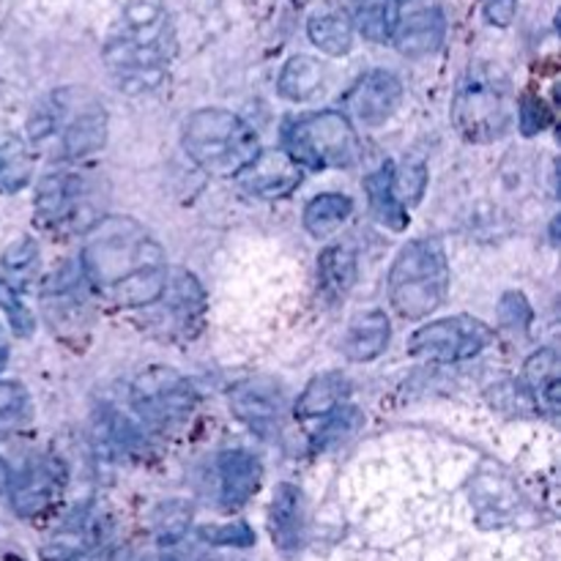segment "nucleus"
Masks as SVG:
<instances>
[{"label":"nucleus","mask_w":561,"mask_h":561,"mask_svg":"<svg viewBox=\"0 0 561 561\" xmlns=\"http://www.w3.org/2000/svg\"><path fill=\"white\" fill-rule=\"evenodd\" d=\"M351 211H354L351 197L337 195V192H327V195L312 197L305 208L307 233L316 236V239H327V236L337 233V230L348 222Z\"/></svg>","instance_id":"obj_21"},{"label":"nucleus","mask_w":561,"mask_h":561,"mask_svg":"<svg viewBox=\"0 0 561 561\" xmlns=\"http://www.w3.org/2000/svg\"><path fill=\"white\" fill-rule=\"evenodd\" d=\"M5 362H9V337H5V332L0 329V370L5 367Z\"/></svg>","instance_id":"obj_37"},{"label":"nucleus","mask_w":561,"mask_h":561,"mask_svg":"<svg viewBox=\"0 0 561 561\" xmlns=\"http://www.w3.org/2000/svg\"><path fill=\"white\" fill-rule=\"evenodd\" d=\"M427 184V173H425V164H405L400 173H392V192L398 197L400 206L405 208V203H416L425 192Z\"/></svg>","instance_id":"obj_30"},{"label":"nucleus","mask_w":561,"mask_h":561,"mask_svg":"<svg viewBox=\"0 0 561 561\" xmlns=\"http://www.w3.org/2000/svg\"><path fill=\"white\" fill-rule=\"evenodd\" d=\"M82 272L121 307L153 305L168 290L162 247L131 217H102L82 244Z\"/></svg>","instance_id":"obj_1"},{"label":"nucleus","mask_w":561,"mask_h":561,"mask_svg":"<svg viewBox=\"0 0 561 561\" xmlns=\"http://www.w3.org/2000/svg\"><path fill=\"white\" fill-rule=\"evenodd\" d=\"M526 381H529L531 392L540 398V403H546V409L551 414H557L559 409V359L557 351L546 348L540 354L531 356L526 362Z\"/></svg>","instance_id":"obj_25"},{"label":"nucleus","mask_w":561,"mask_h":561,"mask_svg":"<svg viewBox=\"0 0 561 561\" xmlns=\"http://www.w3.org/2000/svg\"><path fill=\"white\" fill-rule=\"evenodd\" d=\"M31 181V157L14 137H0V192H16Z\"/></svg>","instance_id":"obj_27"},{"label":"nucleus","mask_w":561,"mask_h":561,"mask_svg":"<svg viewBox=\"0 0 561 561\" xmlns=\"http://www.w3.org/2000/svg\"><path fill=\"white\" fill-rule=\"evenodd\" d=\"M518 0H485V20L496 27H507L515 20Z\"/></svg>","instance_id":"obj_36"},{"label":"nucleus","mask_w":561,"mask_h":561,"mask_svg":"<svg viewBox=\"0 0 561 561\" xmlns=\"http://www.w3.org/2000/svg\"><path fill=\"white\" fill-rule=\"evenodd\" d=\"M367 197H370V208L378 217V222H383L392 230H403L409 225V217H405V208L400 206L398 197L392 192V164H383L381 170H376L373 175L365 179Z\"/></svg>","instance_id":"obj_24"},{"label":"nucleus","mask_w":561,"mask_h":561,"mask_svg":"<svg viewBox=\"0 0 561 561\" xmlns=\"http://www.w3.org/2000/svg\"><path fill=\"white\" fill-rule=\"evenodd\" d=\"M518 121L524 135H537V131H542L551 124V113H548L546 104L537 96H524L518 104Z\"/></svg>","instance_id":"obj_33"},{"label":"nucleus","mask_w":561,"mask_h":561,"mask_svg":"<svg viewBox=\"0 0 561 561\" xmlns=\"http://www.w3.org/2000/svg\"><path fill=\"white\" fill-rule=\"evenodd\" d=\"M389 318L387 312L373 310L362 312L351 321L348 332L343 340V354L351 362H370L381 356L389 345Z\"/></svg>","instance_id":"obj_18"},{"label":"nucleus","mask_w":561,"mask_h":561,"mask_svg":"<svg viewBox=\"0 0 561 561\" xmlns=\"http://www.w3.org/2000/svg\"><path fill=\"white\" fill-rule=\"evenodd\" d=\"M296 3H305V0H296Z\"/></svg>","instance_id":"obj_39"},{"label":"nucleus","mask_w":561,"mask_h":561,"mask_svg":"<svg viewBox=\"0 0 561 561\" xmlns=\"http://www.w3.org/2000/svg\"><path fill=\"white\" fill-rule=\"evenodd\" d=\"M36 261H38V250L36 244L27 239H22L20 244L9 247L3 255L5 268H11V272H25V268H33L36 266Z\"/></svg>","instance_id":"obj_35"},{"label":"nucleus","mask_w":561,"mask_h":561,"mask_svg":"<svg viewBox=\"0 0 561 561\" xmlns=\"http://www.w3.org/2000/svg\"><path fill=\"white\" fill-rule=\"evenodd\" d=\"M323 82V69L316 58L310 55H294L288 64L283 66L277 80V91L290 102H307L318 93Z\"/></svg>","instance_id":"obj_23"},{"label":"nucleus","mask_w":561,"mask_h":561,"mask_svg":"<svg viewBox=\"0 0 561 561\" xmlns=\"http://www.w3.org/2000/svg\"><path fill=\"white\" fill-rule=\"evenodd\" d=\"M244 173L247 190L261 197H285L301 184V168L285 151H261Z\"/></svg>","instance_id":"obj_14"},{"label":"nucleus","mask_w":561,"mask_h":561,"mask_svg":"<svg viewBox=\"0 0 561 561\" xmlns=\"http://www.w3.org/2000/svg\"><path fill=\"white\" fill-rule=\"evenodd\" d=\"M307 36L316 44L321 53L334 55H348L354 47V25H351V16L343 11H321V14H312L307 22Z\"/></svg>","instance_id":"obj_20"},{"label":"nucleus","mask_w":561,"mask_h":561,"mask_svg":"<svg viewBox=\"0 0 561 561\" xmlns=\"http://www.w3.org/2000/svg\"><path fill=\"white\" fill-rule=\"evenodd\" d=\"M362 427V414L356 409H348V405H340L337 411L327 416V425L323 431L318 433L316 444L312 449H329V447H340V444L348 442L356 431Z\"/></svg>","instance_id":"obj_29"},{"label":"nucleus","mask_w":561,"mask_h":561,"mask_svg":"<svg viewBox=\"0 0 561 561\" xmlns=\"http://www.w3.org/2000/svg\"><path fill=\"white\" fill-rule=\"evenodd\" d=\"M58 491V469L47 460H31L14 480V488H11V507L22 518H36L55 502Z\"/></svg>","instance_id":"obj_13"},{"label":"nucleus","mask_w":561,"mask_h":561,"mask_svg":"<svg viewBox=\"0 0 561 561\" xmlns=\"http://www.w3.org/2000/svg\"><path fill=\"white\" fill-rule=\"evenodd\" d=\"M400 0H354V22L351 25L367 38V42L383 44L392 38L398 25Z\"/></svg>","instance_id":"obj_22"},{"label":"nucleus","mask_w":561,"mask_h":561,"mask_svg":"<svg viewBox=\"0 0 561 561\" xmlns=\"http://www.w3.org/2000/svg\"><path fill=\"white\" fill-rule=\"evenodd\" d=\"M181 142L197 168L219 179L244 173L261 153L255 129L236 113L219 107L192 113L181 131Z\"/></svg>","instance_id":"obj_3"},{"label":"nucleus","mask_w":561,"mask_h":561,"mask_svg":"<svg viewBox=\"0 0 561 561\" xmlns=\"http://www.w3.org/2000/svg\"><path fill=\"white\" fill-rule=\"evenodd\" d=\"M493 343V329L469 316H455L420 327L409 340V354L433 362H463Z\"/></svg>","instance_id":"obj_9"},{"label":"nucleus","mask_w":561,"mask_h":561,"mask_svg":"<svg viewBox=\"0 0 561 561\" xmlns=\"http://www.w3.org/2000/svg\"><path fill=\"white\" fill-rule=\"evenodd\" d=\"M201 537L211 546H233V548H250L255 542V531L247 524H228L217 526V529H203Z\"/></svg>","instance_id":"obj_32"},{"label":"nucleus","mask_w":561,"mask_h":561,"mask_svg":"<svg viewBox=\"0 0 561 561\" xmlns=\"http://www.w3.org/2000/svg\"><path fill=\"white\" fill-rule=\"evenodd\" d=\"M219 499L228 510L241 507L250 502L261 488L263 469L257 463L255 455L244 453V449H230V453L219 455Z\"/></svg>","instance_id":"obj_15"},{"label":"nucleus","mask_w":561,"mask_h":561,"mask_svg":"<svg viewBox=\"0 0 561 561\" xmlns=\"http://www.w3.org/2000/svg\"><path fill=\"white\" fill-rule=\"evenodd\" d=\"M321 285L332 296H345L356 279V255L348 247H329L318 261Z\"/></svg>","instance_id":"obj_26"},{"label":"nucleus","mask_w":561,"mask_h":561,"mask_svg":"<svg viewBox=\"0 0 561 561\" xmlns=\"http://www.w3.org/2000/svg\"><path fill=\"white\" fill-rule=\"evenodd\" d=\"M400 99H403V85L398 77L387 69H373L356 80L345 96V107L365 126H381L398 113Z\"/></svg>","instance_id":"obj_11"},{"label":"nucleus","mask_w":561,"mask_h":561,"mask_svg":"<svg viewBox=\"0 0 561 561\" xmlns=\"http://www.w3.org/2000/svg\"><path fill=\"white\" fill-rule=\"evenodd\" d=\"M515 99L507 77L477 64L466 71L453 102V124L466 140L493 142L507 135L515 118Z\"/></svg>","instance_id":"obj_5"},{"label":"nucleus","mask_w":561,"mask_h":561,"mask_svg":"<svg viewBox=\"0 0 561 561\" xmlns=\"http://www.w3.org/2000/svg\"><path fill=\"white\" fill-rule=\"evenodd\" d=\"M230 409L247 427L261 433L263 438H274L285 414L283 389L274 378H247L230 389Z\"/></svg>","instance_id":"obj_10"},{"label":"nucleus","mask_w":561,"mask_h":561,"mask_svg":"<svg viewBox=\"0 0 561 561\" xmlns=\"http://www.w3.org/2000/svg\"><path fill=\"white\" fill-rule=\"evenodd\" d=\"M351 394V381L343 373L332 370L323 376L312 378L307 389L301 392L299 403H296V416L299 420H321L345 405V398Z\"/></svg>","instance_id":"obj_19"},{"label":"nucleus","mask_w":561,"mask_h":561,"mask_svg":"<svg viewBox=\"0 0 561 561\" xmlns=\"http://www.w3.org/2000/svg\"><path fill=\"white\" fill-rule=\"evenodd\" d=\"M173 22L162 0H129L104 44V60L121 91L157 88L173 58Z\"/></svg>","instance_id":"obj_2"},{"label":"nucleus","mask_w":561,"mask_h":561,"mask_svg":"<svg viewBox=\"0 0 561 561\" xmlns=\"http://www.w3.org/2000/svg\"><path fill=\"white\" fill-rule=\"evenodd\" d=\"M44 131H47V137L53 135L58 140L60 153L66 159H80L104 146L107 118L93 99L77 91H64L55 93V107L47 113ZM44 131H38V135H44Z\"/></svg>","instance_id":"obj_8"},{"label":"nucleus","mask_w":561,"mask_h":561,"mask_svg":"<svg viewBox=\"0 0 561 561\" xmlns=\"http://www.w3.org/2000/svg\"><path fill=\"white\" fill-rule=\"evenodd\" d=\"M0 307L5 310V316H9L11 327H14V332L20 334V337H27V334L33 332V316L31 310H27L25 305H22V299L16 296V290L11 288L5 279H0Z\"/></svg>","instance_id":"obj_31"},{"label":"nucleus","mask_w":561,"mask_h":561,"mask_svg":"<svg viewBox=\"0 0 561 561\" xmlns=\"http://www.w3.org/2000/svg\"><path fill=\"white\" fill-rule=\"evenodd\" d=\"M82 192H85V184L77 175H47L36 195V211L42 222L49 225V228L75 222L77 208H82Z\"/></svg>","instance_id":"obj_17"},{"label":"nucleus","mask_w":561,"mask_h":561,"mask_svg":"<svg viewBox=\"0 0 561 561\" xmlns=\"http://www.w3.org/2000/svg\"><path fill=\"white\" fill-rule=\"evenodd\" d=\"M31 416L27 392L14 381H0V442L14 436Z\"/></svg>","instance_id":"obj_28"},{"label":"nucleus","mask_w":561,"mask_h":561,"mask_svg":"<svg viewBox=\"0 0 561 561\" xmlns=\"http://www.w3.org/2000/svg\"><path fill=\"white\" fill-rule=\"evenodd\" d=\"M499 316H502V323L504 327H526L531 318V310L529 305H526V299L520 294H507L502 299V307H499Z\"/></svg>","instance_id":"obj_34"},{"label":"nucleus","mask_w":561,"mask_h":561,"mask_svg":"<svg viewBox=\"0 0 561 561\" xmlns=\"http://www.w3.org/2000/svg\"><path fill=\"white\" fill-rule=\"evenodd\" d=\"M449 290V263L438 239L409 241L389 272V301L409 321L427 318L444 305Z\"/></svg>","instance_id":"obj_4"},{"label":"nucleus","mask_w":561,"mask_h":561,"mask_svg":"<svg viewBox=\"0 0 561 561\" xmlns=\"http://www.w3.org/2000/svg\"><path fill=\"white\" fill-rule=\"evenodd\" d=\"M195 387L173 367H151L131 383V409L153 431H173L192 416Z\"/></svg>","instance_id":"obj_7"},{"label":"nucleus","mask_w":561,"mask_h":561,"mask_svg":"<svg viewBox=\"0 0 561 561\" xmlns=\"http://www.w3.org/2000/svg\"><path fill=\"white\" fill-rule=\"evenodd\" d=\"M9 482H11V474H9V466H5V460L0 458V493L5 491V488H9Z\"/></svg>","instance_id":"obj_38"},{"label":"nucleus","mask_w":561,"mask_h":561,"mask_svg":"<svg viewBox=\"0 0 561 561\" xmlns=\"http://www.w3.org/2000/svg\"><path fill=\"white\" fill-rule=\"evenodd\" d=\"M305 493L290 482L274 491L272 510H268V529H272L274 546L283 551H296L305 542Z\"/></svg>","instance_id":"obj_16"},{"label":"nucleus","mask_w":561,"mask_h":561,"mask_svg":"<svg viewBox=\"0 0 561 561\" xmlns=\"http://www.w3.org/2000/svg\"><path fill=\"white\" fill-rule=\"evenodd\" d=\"M447 20L444 11L431 0H411L409 9L400 3L398 25H394V47L409 58H422L442 47Z\"/></svg>","instance_id":"obj_12"},{"label":"nucleus","mask_w":561,"mask_h":561,"mask_svg":"<svg viewBox=\"0 0 561 561\" xmlns=\"http://www.w3.org/2000/svg\"><path fill=\"white\" fill-rule=\"evenodd\" d=\"M359 140L351 118L340 110H321L296 118L285 131V153L301 170L345 168L356 159Z\"/></svg>","instance_id":"obj_6"}]
</instances>
